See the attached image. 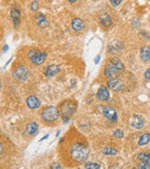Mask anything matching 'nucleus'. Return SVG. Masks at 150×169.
Masks as SVG:
<instances>
[{"instance_id":"f257e3e1","label":"nucleus","mask_w":150,"mask_h":169,"mask_svg":"<svg viewBox=\"0 0 150 169\" xmlns=\"http://www.w3.org/2000/svg\"><path fill=\"white\" fill-rule=\"evenodd\" d=\"M77 109V103L72 100H68L63 101L59 105V112L62 116L64 122H68L70 118L74 114Z\"/></svg>"},{"instance_id":"f03ea898","label":"nucleus","mask_w":150,"mask_h":169,"mask_svg":"<svg viewBox=\"0 0 150 169\" xmlns=\"http://www.w3.org/2000/svg\"><path fill=\"white\" fill-rule=\"evenodd\" d=\"M88 153H89L88 148L84 144L81 143H75L70 149L71 158L78 162H84L88 157Z\"/></svg>"},{"instance_id":"7ed1b4c3","label":"nucleus","mask_w":150,"mask_h":169,"mask_svg":"<svg viewBox=\"0 0 150 169\" xmlns=\"http://www.w3.org/2000/svg\"><path fill=\"white\" fill-rule=\"evenodd\" d=\"M60 115L59 110L56 106H47L41 112V120L46 123L56 122Z\"/></svg>"},{"instance_id":"20e7f679","label":"nucleus","mask_w":150,"mask_h":169,"mask_svg":"<svg viewBox=\"0 0 150 169\" xmlns=\"http://www.w3.org/2000/svg\"><path fill=\"white\" fill-rule=\"evenodd\" d=\"M47 56V53L46 52H40L39 50H31L28 53V59L31 60V62L34 65H41Z\"/></svg>"},{"instance_id":"39448f33","label":"nucleus","mask_w":150,"mask_h":169,"mask_svg":"<svg viewBox=\"0 0 150 169\" xmlns=\"http://www.w3.org/2000/svg\"><path fill=\"white\" fill-rule=\"evenodd\" d=\"M102 113L103 116L110 121L112 122H116L117 121V113L115 108H113L110 105H104L102 107Z\"/></svg>"},{"instance_id":"423d86ee","label":"nucleus","mask_w":150,"mask_h":169,"mask_svg":"<svg viewBox=\"0 0 150 169\" xmlns=\"http://www.w3.org/2000/svg\"><path fill=\"white\" fill-rule=\"evenodd\" d=\"M28 70L25 66H19L13 72V76L21 82H25L28 78Z\"/></svg>"},{"instance_id":"0eeeda50","label":"nucleus","mask_w":150,"mask_h":169,"mask_svg":"<svg viewBox=\"0 0 150 169\" xmlns=\"http://www.w3.org/2000/svg\"><path fill=\"white\" fill-rule=\"evenodd\" d=\"M11 18L12 20L13 26L15 27H17L20 23H21V11L19 9V7H12L11 11Z\"/></svg>"},{"instance_id":"6e6552de","label":"nucleus","mask_w":150,"mask_h":169,"mask_svg":"<svg viewBox=\"0 0 150 169\" xmlns=\"http://www.w3.org/2000/svg\"><path fill=\"white\" fill-rule=\"evenodd\" d=\"M107 87H108L110 89L118 92V91H121V90L123 89V83H122L120 80L116 79V78H113V79H110V80L108 81Z\"/></svg>"},{"instance_id":"1a4fd4ad","label":"nucleus","mask_w":150,"mask_h":169,"mask_svg":"<svg viewBox=\"0 0 150 169\" xmlns=\"http://www.w3.org/2000/svg\"><path fill=\"white\" fill-rule=\"evenodd\" d=\"M97 98H98V101H108L109 98H110V92H109L108 88L105 87H99L98 92H97Z\"/></svg>"},{"instance_id":"9d476101","label":"nucleus","mask_w":150,"mask_h":169,"mask_svg":"<svg viewBox=\"0 0 150 169\" xmlns=\"http://www.w3.org/2000/svg\"><path fill=\"white\" fill-rule=\"evenodd\" d=\"M61 69H60V66L58 65H50L46 68L45 72H44V74L46 77H53V76H56L57 74H58L60 73Z\"/></svg>"},{"instance_id":"9b49d317","label":"nucleus","mask_w":150,"mask_h":169,"mask_svg":"<svg viewBox=\"0 0 150 169\" xmlns=\"http://www.w3.org/2000/svg\"><path fill=\"white\" fill-rule=\"evenodd\" d=\"M131 127L134 129H142L144 125V119L140 115H135L131 120Z\"/></svg>"},{"instance_id":"f8f14e48","label":"nucleus","mask_w":150,"mask_h":169,"mask_svg":"<svg viewBox=\"0 0 150 169\" xmlns=\"http://www.w3.org/2000/svg\"><path fill=\"white\" fill-rule=\"evenodd\" d=\"M98 20H99V23H101V25L103 27H105V28H108V27H110L113 25V20H112L111 16L108 13L101 14V15H99V17H98Z\"/></svg>"},{"instance_id":"ddd939ff","label":"nucleus","mask_w":150,"mask_h":169,"mask_svg":"<svg viewBox=\"0 0 150 169\" xmlns=\"http://www.w3.org/2000/svg\"><path fill=\"white\" fill-rule=\"evenodd\" d=\"M26 104L30 109H37L40 106V101L36 96H29L26 99Z\"/></svg>"},{"instance_id":"4468645a","label":"nucleus","mask_w":150,"mask_h":169,"mask_svg":"<svg viewBox=\"0 0 150 169\" xmlns=\"http://www.w3.org/2000/svg\"><path fill=\"white\" fill-rule=\"evenodd\" d=\"M71 26H72V29L74 31L80 32V31H83L84 29V21L82 19L75 18L71 22Z\"/></svg>"},{"instance_id":"2eb2a0df","label":"nucleus","mask_w":150,"mask_h":169,"mask_svg":"<svg viewBox=\"0 0 150 169\" xmlns=\"http://www.w3.org/2000/svg\"><path fill=\"white\" fill-rule=\"evenodd\" d=\"M117 70L116 68H114L111 64L108 65L105 70H104V75L107 77V78H110V79H113V78H116L117 76Z\"/></svg>"},{"instance_id":"dca6fc26","label":"nucleus","mask_w":150,"mask_h":169,"mask_svg":"<svg viewBox=\"0 0 150 169\" xmlns=\"http://www.w3.org/2000/svg\"><path fill=\"white\" fill-rule=\"evenodd\" d=\"M140 55H141V59L143 61H145V62L149 61L150 60V47L147 45L143 46L141 49Z\"/></svg>"},{"instance_id":"f3484780","label":"nucleus","mask_w":150,"mask_h":169,"mask_svg":"<svg viewBox=\"0 0 150 169\" xmlns=\"http://www.w3.org/2000/svg\"><path fill=\"white\" fill-rule=\"evenodd\" d=\"M110 64H111L114 68H116L118 72L123 71V70H124V68H125V66H124L123 62H122V61H121V59H118V58H113V59L110 60Z\"/></svg>"},{"instance_id":"a211bd4d","label":"nucleus","mask_w":150,"mask_h":169,"mask_svg":"<svg viewBox=\"0 0 150 169\" xmlns=\"http://www.w3.org/2000/svg\"><path fill=\"white\" fill-rule=\"evenodd\" d=\"M26 133L29 135L35 136L39 133V125L36 122H31L26 126Z\"/></svg>"},{"instance_id":"6ab92c4d","label":"nucleus","mask_w":150,"mask_h":169,"mask_svg":"<svg viewBox=\"0 0 150 169\" xmlns=\"http://www.w3.org/2000/svg\"><path fill=\"white\" fill-rule=\"evenodd\" d=\"M121 48H122V45L118 40L112 41L108 46L109 52H112V53H118L121 50Z\"/></svg>"},{"instance_id":"aec40b11","label":"nucleus","mask_w":150,"mask_h":169,"mask_svg":"<svg viewBox=\"0 0 150 169\" xmlns=\"http://www.w3.org/2000/svg\"><path fill=\"white\" fill-rule=\"evenodd\" d=\"M36 22H37L38 26L40 27H44L47 26V19H46L45 15H43L42 13H38L36 15Z\"/></svg>"},{"instance_id":"412c9836","label":"nucleus","mask_w":150,"mask_h":169,"mask_svg":"<svg viewBox=\"0 0 150 169\" xmlns=\"http://www.w3.org/2000/svg\"><path fill=\"white\" fill-rule=\"evenodd\" d=\"M138 160L142 162H145L150 165V153L148 152H142L138 155Z\"/></svg>"},{"instance_id":"4be33fe9","label":"nucleus","mask_w":150,"mask_h":169,"mask_svg":"<svg viewBox=\"0 0 150 169\" xmlns=\"http://www.w3.org/2000/svg\"><path fill=\"white\" fill-rule=\"evenodd\" d=\"M149 141H150V134H147V133H146V134H143L141 135V137L139 138L138 143H139L140 146H144V145H146Z\"/></svg>"},{"instance_id":"5701e85b","label":"nucleus","mask_w":150,"mask_h":169,"mask_svg":"<svg viewBox=\"0 0 150 169\" xmlns=\"http://www.w3.org/2000/svg\"><path fill=\"white\" fill-rule=\"evenodd\" d=\"M102 152L105 154V155H110V156H114V155H116L118 153L117 149L115 148H111V147H106L102 149Z\"/></svg>"},{"instance_id":"b1692460","label":"nucleus","mask_w":150,"mask_h":169,"mask_svg":"<svg viewBox=\"0 0 150 169\" xmlns=\"http://www.w3.org/2000/svg\"><path fill=\"white\" fill-rule=\"evenodd\" d=\"M84 167L85 168H90V169H98V168H101V164L99 163H97V162H86L85 164H84Z\"/></svg>"},{"instance_id":"393cba45","label":"nucleus","mask_w":150,"mask_h":169,"mask_svg":"<svg viewBox=\"0 0 150 169\" xmlns=\"http://www.w3.org/2000/svg\"><path fill=\"white\" fill-rule=\"evenodd\" d=\"M113 134H114V136H116V137H117V138H122L123 135H124V133H123V131L117 129V130H116V131L113 132Z\"/></svg>"},{"instance_id":"a878e982","label":"nucleus","mask_w":150,"mask_h":169,"mask_svg":"<svg viewBox=\"0 0 150 169\" xmlns=\"http://www.w3.org/2000/svg\"><path fill=\"white\" fill-rule=\"evenodd\" d=\"M39 9V2H38V0H34V1L31 3V10L33 12H37Z\"/></svg>"},{"instance_id":"bb28decb","label":"nucleus","mask_w":150,"mask_h":169,"mask_svg":"<svg viewBox=\"0 0 150 169\" xmlns=\"http://www.w3.org/2000/svg\"><path fill=\"white\" fill-rule=\"evenodd\" d=\"M137 168H143V169H150V165L145 163V162H140L138 165H137Z\"/></svg>"},{"instance_id":"cd10ccee","label":"nucleus","mask_w":150,"mask_h":169,"mask_svg":"<svg viewBox=\"0 0 150 169\" xmlns=\"http://www.w3.org/2000/svg\"><path fill=\"white\" fill-rule=\"evenodd\" d=\"M123 0H110V2H111V5L114 6V7H117L119 6L121 3H122Z\"/></svg>"},{"instance_id":"c85d7f7f","label":"nucleus","mask_w":150,"mask_h":169,"mask_svg":"<svg viewBox=\"0 0 150 169\" xmlns=\"http://www.w3.org/2000/svg\"><path fill=\"white\" fill-rule=\"evenodd\" d=\"M144 78L146 80H150V68L148 70H146V72L144 73Z\"/></svg>"},{"instance_id":"c756f323","label":"nucleus","mask_w":150,"mask_h":169,"mask_svg":"<svg viewBox=\"0 0 150 169\" xmlns=\"http://www.w3.org/2000/svg\"><path fill=\"white\" fill-rule=\"evenodd\" d=\"M51 168H57V169H60L61 168V165L58 164V163H54L51 165Z\"/></svg>"},{"instance_id":"7c9ffc66","label":"nucleus","mask_w":150,"mask_h":169,"mask_svg":"<svg viewBox=\"0 0 150 169\" xmlns=\"http://www.w3.org/2000/svg\"><path fill=\"white\" fill-rule=\"evenodd\" d=\"M99 59H101V55H98V56H97V58H96V59H95V63H96V64H97V63H98Z\"/></svg>"},{"instance_id":"2f4dec72","label":"nucleus","mask_w":150,"mask_h":169,"mask_svg":"<svg viewBox=\"0 0 150 169\" xmlns=\"http://www.w3.org/2000/svg\"><path fill=\"white\" fill-rule=\"evenodd\" d=\"M7 50H9V46H8V45H5L4 48H3V52H6Z\"/></svg>"},{"instance_id":"473e14b6","label":"nucleus","mask_w":150,"mask_h":169,"mask_svg":"<svg viewBox=\"0 0 150 169\" xmlns=\"http://www.w3.org/2000/svg\"><path fill=\"white\" fill-rule=\"evenodd\" d=\"M48 137H49V134H47V135H45V136H44V137H42V138H41V139H40V142H41V141H43V140H45V139H47V138H48Z\"/></svg>"},{"instance_id":"72a5a7b5","label":"nucleus","mask_w":150,"mask_h":169,"mask_svg":"<svg viewBox=\"0 0 150 169\" xmlns=\"http://www.w3.org/2000/svg\"><path fill=\"white\" fill-rule=\"evenodd\" d=\"M69 1L70 2V3H73V2H75V1H77V0H69Z\"/></svg>"}]
</instances>
